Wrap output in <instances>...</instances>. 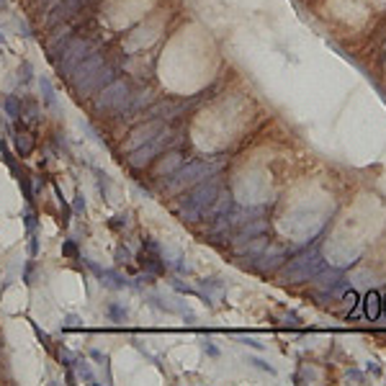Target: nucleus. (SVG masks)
<instances>
[{
    "label": "nucleus",
    "instance_id": "nucleus-5",
    "mask_svg": "<svg viewBox=\"0 0 386 386\" xmlns=\"http://www.w3.org/2000/svg\"><path fill=\"white\" fill-rule=\"evenodd\" d=\"M6 111H8V116H21V103L16 96H6Z\"/></svg>",
    "mask_w": 386,
    "mask_h": 386
},
{
    "label": "nucleus",
    "instance_id": "nucleus-6",
    "mask_svg": "<svg viewBox=\"0 0 386 386\" xmlns=\"http://www.w3.org/2000/svg\"><path fill=\"white\" fill-rule=\"evenodd\" d=\"M31 78H34V67H31V62H21L18 80H21V83H31Z\"/></svg>",
    "mask_w": 386,
    "mask_h": 386
},
{
    "label": "nucleus",
    "instance_id": "nucleus-2",
    "mask_svg": "<svg viewBox=\"0 0 386 386\" xmlns=\"http://www.w3.org/2000/svg\"><path fill=\"white\" fill-rule=\"evenodd\" d=\"M96 108L98 111H124V106L131 103V85L121 78L108 83L103 90L96 93Z\"/></svg>",
    "mask_w": 386,
    "mask_h": 386
},
{
    "label": "nucleus",
    "instance_id": "nucleus-3",
    "mask_svg": "<svg viewBox=\"0 0 386 386\" xmlns=\"http://www.w3.org/2000/svg\"><path fill=\"white\" fill-rule=\"evenodd\" d=\"M116 78H119V70H116V67L108 64V62H103L90 78H85V80H80V83H72L70 88L78 93V98H88V96H96L98 90H103L108 83H113Z\"/></svg>",
    "mask_w": 386,
    "mask_h": 386
},
{
    "label": "nucleus",
    "instance_id": "nucleus-4",
    "mask_svg": "<svg viewBox=\"0 0 386 386\" xmlns=\"http://www.w3.org/2000/svg\"><path fill=\"white\" fill-rule=\"evenodd\" d=\"M41 83V96H44V103H47V106H54V88H52V83H49V78H41L39 80Z\"/></svg>",
    "mask_w": 386,
    "mask_h": 386
},
{
    "label": "nucleus",
    "instance_id": "nucleus-7",
    "mask_svg": "<svg viewBox=\"0 0 386 386\" xmlns=\"http://www.w3.org/2000/svg\"><path fill=\"white\" fill-rule=\"evenodd\" d=\"M0 47H3V31H0Z\"/></svg>",
    "mask_w": 386,
    "mask_h": 386
},
{
    "label": "nucleus",
    "instance_id": "nucleus-1",
    "mask_svg": "<svg viewBox=\"0 0 386 386\" xmlns=\"http://www.w3.org/2000/svg\"><path fill=\"white\" fill-rule=\"evenodd\" d=\"M98 49V44L90 39V36H72V41L67 44V49L62 52V57L54 62V67H57V72H59V78H64V80H70V75L75 72V67L85 59V57H90Z\"/></svg>",
    "mask_w": 386,
    "mask_h": 386
}]
</instances>
